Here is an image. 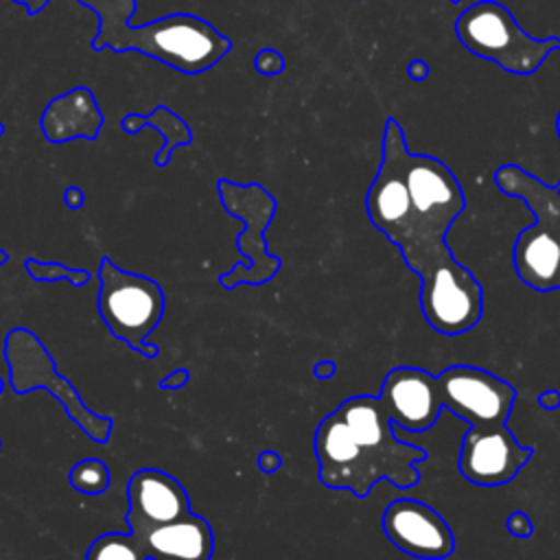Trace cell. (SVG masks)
I'll return each mask as SVG.
<instances>
[{"label":"cell","mask_w":560,"mask_h":560,"mask_svg":"<svg viewBox=\"0 0 560 560\" xmlns=\"http://www.w3.org/2000/svg\"><path fill=\"white\" fill-rule=\"evenodd\" d=\"M376 396H352L326 416L315 431L317 477L330 490H350L363 499L378 479L400 490L420 481L418 462L427 451L394 435Z\"/></svg>","instance_id":"6da1fadb"},{"label":"cell","mask_w":560,"mask_h":560,"mask_svg":"<svg viewBox=\"0 0 560 560\" xmlns=\"http://www.w3.org/2000/svg\"><path fill=\"white\" fill-rule=\"evenodd\" d=\"M494 186L521 199L534 223L521 230L512 247V265L523 284L538 293L560 291V188L547 186L518 164H503L492 175Z\"/></svg>","instance_id":"7a4b0ae2"},{"label":"cell","mask_w":560,"mask_h":560,"mask_svg":"<svg viewBox=\"0 0 560 560\" xmlns=\"http://www.w3.org/2000/svg\"><path fill=\"white\" fill-rule=\"evenodd\" d=\"M418 273L420 308L427 324L442 335H462L483 315V289L477 278L455 260L446 241L424 243L402 256Z\"/></svg>","instance_id":"3957f363"},{"label":"cell","mask_w":560,"mask_h":560,"mask_svg":"<svg viewBox=\"0 0 560 560\" xmlns=\"http://www.w3.org/2000/svg\"><path fill=\"white\" fill-rule=\"evenodd\" d=\"M455 35L475 57L488 59L510 74H534L551 52H560V37L536 39L497 0H479L455 20Z\"/></svg>","instance_id":"277c9868"},{"label":"cell","mask_w":560,"mask_h":560,"mask_svg":"<svg viewBox=\"0 0 560 560\" xmlns=\"http://www.w3.org/2000/svg\"><path fill=\"white\" fill-rule=\"evenodd\" d=\"M98 315L109 332L147 359H155L160 348L147 337L164 315V291L153 278L131 273L103 256L98 262Z\"/></svg>","instance_id":"5b68a950"},{"label":"cell","mask_w":560,"mask_h":560,"mask_svg":"<svg viewBox=\"0 0 560 560\" xmlns=\"http://www.w3.org/2000/svg\"><path fill=\"white\" fill-rule=\"evenodd\" d=\"M402 173L411 199L413 223L400 252L422 241H446V232L466 208L464 190L455 173L438 158L402 151Z\"/></svg>","instance_id":"8992f818"},{"label":"cell","mask_w":560,"mask_h":560,"mask_svg":"<svg viewBox=\"0 0 560 560\" xmlns=\"http://www.w3.org/2000/svg\"><path fill=\"white\" fill-rule=\"evenodd\" d=\"M217 190L223 208L243 221V232L236 238L238 252L247 258L245 262H236L230 271L219 276L221 287L234 289L236 284H262L271 280L282 260L267 252L265 228L271 223L276 214V197L267 192L260 184H236L225 177L217 182Z\"/></svg>","instance_id":"52a82bcc"},{"label":"cell","mask_w":560,"mask_h":560,"mask_svg":"<svg viewBox=\"0 0 560 560\" xmlns=\"http://www.w3.org/2000/svg\"><path fill=\"white\" fill-rule=\"evenodd\" d=\"M4 357L11 372V385L18 394L33 387H46L66 409L79 429L94 442L105 444L112 433V420L92 413L79 398L74 385L63 378L42 341L26 328H13L4 337Z\"/></svg>","instance_id":"ba28073f"},{"label":"cell","mask_w":560,"mask_h":560,"mask_svg":"<svg viewBox=\"0 0 560 560\" xmlns=\"http://www.w3.org/2000/svg\"><path fill=\"white\" fill-rule=\"evenodd\" d=\"M435 383L442 407L468 427L505 424L516 400V389L508 381L475 365H451L435 376Z\"/></svg>","instance_id":"9c48e42d"},{"label":"cell","mask_w":560,"mask_h":560,"mask_svg":"<svg viewBox=\"0 0 560 560\" xmlns=\"http://www.w3.org/2000/svg\"><path fill=\"white\" fill-rule=\"evenodd\" d=\"M532 453V448L521 446L508 424L468 427L462 438L457 468L470 483L494 488L512 481Z\"/></svg>","instance_id":"30bf717a"},{"label":"cell","mask_w":560,"mask_h":560,"mask_svg":"<svg viewBox=\"0 0 560 560\" xmlns=\"http://www.w3.org/2000/svg\"><path fill=\"white\" fill-rule=\"evenodd\" d=\"M383 532L394 547L418 560H444L455 551L448 523L418 499H394L383 512Z\"/></svg>","instance_id":"8fae6325"},{"label":"cell","mask_w":560,"mask_h":560,"mask_svg":"<svg viewBox=\"0 0 560 560\" xmlns=\"http://www.w3.org/2000/svg\"><path fill=\"white\" fill-rule=\"evenodd\" d=\"M376 398L392 424L409 433L431 429L442 411L435 376L422 368L398 365L389 370Z\"/></svg>","instance_id":"7c38bea8"},{"label":"cell","mask_w":560,"mask_h":560,"mask_svg":"<svg viewBox=\"0 0 560 560\" xmlns=\"http://www.w3.org/2000/svg\"><path fill=\"white\" fill-rule=\"evenodd\" d=\"M127 523L136 536L190 512L186 488L173 475L158 468L136 470L127 483Z\"/></svg>","instance_id":"4fadbf2b"},{"label":"cell","mask_w":560,"mask_h":560,"mask_svg":"<svg viewBox=\"0 0 560 560\" xmlns=\"http://www.w3.org/2000/svg\"><path fill=\"white\" fill-rule=\"evenodd\" d=\"M26 7L28 15L39 13L50 0H13ZM98 18V28L92 39L94 50L127 52L136 50L153 59L155 50V20L144 24H133L136 0H79Z\"/></svg>","instance_id":"5bb4252c"},{"label":"cell","mask_w":560,"mask_h":560,"mask_svg":"<svg viewBox=\"0 0 560 560\" xmlns=\"http://www.w3.org/2000/svg\"><path fill=\"white\" fill-rule=\"evenodd\" d=\"M138 540L149 560H210L214 553L212 527L195 512L158 525Z\"/></svg>","instance_id":"9a60e30c"},{"label":"cell","mask_w":560,"mask_h":560,"mask_svg":"<svg viewBox=\"0 0 560 560\" xmlns=\"http://www.w3.org/2000/svg\"><path fill=\"white\" fill-rule=\"evenodd\" d=\"M39 125L46 140L55 144L72 138L94 140L103 127V114L88 88H74L48 103Z\"/></svg>","instance_id":"2e32d148"},{"label":"cell","mask_w":560,"mask_h":560,"mask_svg":"<svg viewBox=\"0 0 560 560\" xmlns=\"http://www.w3.org/2000/svg\"><path fill=\"white\" fill-rule=\"evenodd\" d=\"M140 127H153L162 133L164 138V144L162 149L158 151L155 155V164L158 166H166L173 151L179 149V147H186L192 142V133L188 129V125L184 122V118H179L177 114H173L168 107L164 105H158L153 112L140 116V114H127L122 120H120V129L127 131V133H136Z\"/></svg>","instance_id":"e0dca14e"},{"label":"cell","mask_w":560,"mask_h":560,"mask_svg":"<svg viewBox=\"0 0 560 560\" xmlns=\"http://www.w3.org/2000/svg\"><path fill=\"white\" fill-rule=\"evenodd\" d=\"M85 560H149L138 536L109 532L98 536L85 551Z\"/></svg>","instance_id":"ac0fdd59"},{"label":"cell","mask_w":560,"mask_h":560,"mask_svg":"<svg viewBox=\"0 0 560 560\" xmlns=\"http://www.w3.org/2000/svg\"><path fill=\"white\" fill-rule=\"evenodd\" d=\"M68 481L74 490H79L83 494H101L109 488L112 477H109V468L105 466L103 459L85 457L70 468Z\"/></svg>","instance_id":"d6986e66"},{"label":"cell","mask_w":560,"mask_h":560,"mask_svg":"<svg viewBox=\"0 0 560 560\" xmlns=\"http://www.w3.org/2000/svg\"><path fill=\"white\" fill-rule=\"evenodd\" d=\"M24 269L33 280H44V282L68 280L74 287H83L90 282V273L85 269H70L68 265H61V262H42L35 258H26Z\"/></svg>","instance_id":"ffe728a7"},{"label":"cell","mask_w":560,"mask_h":560,"mask_svg":"<svg viewBox=\"0 0 560 560\" xmlns=\"http://www.w3.org/2000/svg\"><path fill=\"white\" fill-rule=\"evenodd\" d=\"M254 66L262 77H278L284 70V57L276 48H260L254 59Z\"/></svg>","instance_id":"44dd1931"},{"label":"cell","mask_w":560,"mask_h":560,"mask_svg":"<svg viewBox=\"0 0 560 560\" xmlns=\"http://www.w3.org/2000/svg\"><path fill=\"white\" fill-rule=\"evenodd\" d=\"M505 527H508V532H510L514 538H529L532 532H534V525H532L529 516H527L525 512H521V510H516V512H512V514L508 516Z\"/></svg>","instance_id":"7402d4cb"},{"label":"cell","mask_w":560,"mask_h":560,"mask_svg":"<svg viewBox=\"0 0 560 560\" xmlns=\"http://www.w3.org/2000/svg\"><path fill=\"white\" fill-rule=\"evenodd\" d=\"M188 376H190V372H188L186 368H179V370L171 372L168 376L160 378L158 385H160L162 389H179V387H184V385L188 383Z\"/></svg>","instance_id":"603a6c76"},{"label":"cell","mask_w":560,"mask_h":560,"mask_svg":"<svg viewBox=\"0 0 560 560\" xmlns=\"http://www.w3.org/2000/svg\"><path fill=\"white\" fill-rule=\"evenodd\" d=\"M429 72H431V68L424 59H413L407 63V77L413 81H424L429 77Z\"/></svg>","instance_id":"cb8c5ba5"},{"label":"cell","mask_w":560,"mask_h":560,"mask_svg":"<svg viewBox=\"0 0 560 560\" xmlns=\"http://www.w3.org/2000/svg\"><path fill=\"white\" fill-rule=\"evenodd\" d=\"M538 405L547 411L551 409H558L560 407V392L558 389H547L542 394H538Z\"/></svg>","instance_id":"d4e9b609"},{"label":"cell","mask_w":560,"mask_h":560,"mask_svg":"<svg viewBox=\"0 0 560 560\" xmlns=\"http://www.w3.org/2000/svg\"><path fill=\"white\" fill-rule=\"evenodd\" d=\"M258 466H260L262 472H273V470L280 468V457L276 453H271V451H265L258 457Z\"/></svg>","instance_id":"484cf974"},{"label":"cell","mask_w":560,"mask_h":560,"mask_svg":"<svg viewBox=\"0 0 560 560\" xmlns=\"http://www.w3.org/2000/svg\"><path fill=\"white\" fill-rule=\"evenodd\" d=\"M83 192H81V188H77V186H70V188H66V192H63V201H66V206L68 208H72V210H77V208H81L83 206Z\"/></svg>","instance_id":"4316f807"},{"label":"cell","mask_w":560,"mask_h":560,"mask_svg":"<svg viewBox=\"0 0 560 560\" xmlns=\"http://www.w3.org/2000/svg\"><path fill=\"white\" fill-rule=\"evenodd\" d=\"M313 372H315L317 378H330L335 374V363L332 361H322V363L315 365Z\"/></svg>","instance_id":"83f0119b"},{"label":"cell","mask_w":560,"mask_h":560,"mask_svg":"<svg viewBox=\"0 0 560 560\" xmlns=\"http://www.w3.org/2000/svg\"><path fill=\"white\" fill-rule=\"evenodd\" d=\"M556 133H558V138H560V112H558V116H556Z\"/></svg>","instance_id":"f1b7e54d"},{"label":"cell","mask_w":560,"mask_h":560,"mask_svg":"<svg viewBox=\"0 0 560 560\" xmlns=\"http://www.w3.org/2000/svg\"><path fill=\"white\" fill-rule=\"evenodd\" d=\"M0 133H4V127H2V125H0Z\"/></svg>","instance_id":"f546056e"},{"label":"cell","mask_w":560,"mask_h":560,"mask_svg":"<svg viewBox=\"0 0 560 560\" xmlns=\"http://www.w3.org/2000/svg\"><path fill=\"white\" fill-rule=\"evenodd\" d=\"M451 2H453V4H457V2H459V0H451Z\"/></svg>","instance_id":"4dcf8cb0"},{"label":"cell","mask_w":560,"mask_h":560,"mask_svg":"<svg viewBox=\"0 0 560 560\" xmlns=\"http://www.w3.org/2000/svg\"><path fill=\"white\" fill-rule=\"evenodd\" d=\"M0 444H2V440H0Z\"/></svg>","instance_id":"1f68e13d"}]
</instances>
